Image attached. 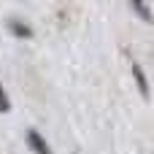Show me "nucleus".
Returning <instances> with one entry per match:
<instances>
[{"label":"nucleus","mask_w":154,"mask_h":154,"mask_svg":"<svg viewBox=\"0 0 154 154\" xmlns=\"http://www.w3.org/2000/svg\"><path fill=\"white\" fill-rule=\"evenodd\" d=\"M11 111V103H8V95H5V89L0 87V114H8Z\"/></svg>","instance_id":"nucleus-5"},{"label":"nucleus","mask_w":154,"mask_h":154,"mask_svg":"<svg viewBox=\"0 0 154 154\" xmlns=\"http://www.w3.org/2000/svg\"><path fill=\"white\" fill-rule=\"evenodd\" d=\"M8 30H11L14 35H19V38H30V35H32V30H30L27 24H22V22H8Z\"/></svg>","instance_id":"nucleus-3"},{"label":"nucleus","mask_w":154,"mask_h":154,"mask_svg":"<svg viewBox=\"0 0 154 154\" xmlns=\"http://www.w3.org/2000/svg\"><path fill=\"white\" fill-rule=\"evenodd\" d=\"M133 11H135V14H141L146 22H152V19H154L152 11H149V5H143V3H133Z\"/></svg>","instance_id":"nucleus-4"},{"label":"nucleus","mask_w":154,"mask_h":154,"mask_svg":"<svg viewBox=\"0 0 154 154\" xmlns=\"http://www.w3.org/2000/svg\"><path fill=\"white\" fill-rule=\"evenodd\" d=\"M133 79H135V84H138L141 95H143V97H149V81H146V76H143V68H141L138 62H133Z\"/></svg>","instance_id":"nucleus-2"},{"label":"nucleus","mask_w":154,"mask_h":154,"mask_svg":"<svg viewBox=\"0 0 154 154\" xmlns=\"http://www.w3.org/2000/svg\"><path fill=\"white\" fill-rule=\"evenodd\" d=\"M27 143H30V149H32L35 154H51L49 143H46V138H43L38 130H27Z\"/></svg>","instance_id":"nucleus-1"}]
</instances>
